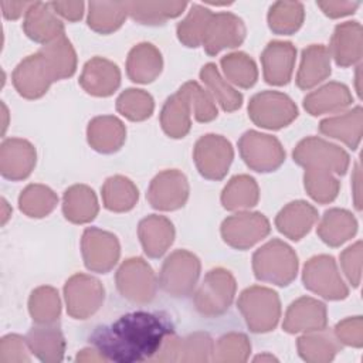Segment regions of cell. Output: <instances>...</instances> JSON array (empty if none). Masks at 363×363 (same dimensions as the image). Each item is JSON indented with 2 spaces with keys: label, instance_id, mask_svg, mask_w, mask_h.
I'll return each instance as SVG.
<instances>
[{
  "label": "cell",
  "instance_id": "3957f363",
  "mask_svg": "<svg viewBox=\"0 0 363 363\" xmlns=\"http://www.w3.org/2000/svg\"><path fill=\"white\" fill-rule=\"evenodd\" d=\"M238 308L247 326L255 333L272 330L281 316V305L277 292L264 286L247 288L240 295Z\"/></svg>",
  "mask_w": 363,
  "mask_h": 363
},
{
  "label": "cell",
  "instance_id": "ffe728a7",
  "mask_svg": "<svg viewBox=\"0 0 363 363\" xmlns=\"http://www.w3.org/2000/svg\"><path fill=\"white\" fill-rule=\"evenodd\" d=\"M282 326L288 333L323 329L326 328V308L313 298H299L291 303Z\"/></svg>",
  "mask_w": 363,
  "mask_h": 363
},
{
  "label": "cell",
  "instance_id": "9a60e30c",
  "mask_svg": "<svg viewBox=\"0 0 363 363\" xmlns=\"http://www.w3.org/2000/svg\"><path fill=\"white\" fill-rule=\"evenodd\" d=\"M82 255L89 271L105 274L119 258V242L111 233L86 228L82 235Z\"/></svg>",
  "mask_w": 363,
  "mask_h": 363
},
{
  "label": "cell",
  "instance_id": "cb8c5ba5",
  "mask_svg": "<svg viewBox=\"0 0 363 363\" xmlns=\"http://www.w3.org/2000/svg\"><path fill=\"white\" fill-rule=\"evenodd\" d=\"M316 218L318 213L315 207L305 201H294L278 213L275 224L284 235L296 241L311 230Z\"/></svg>",
  "mask_w": 363,
  "mask_h": 363
},
{
  "label": "cell",
  "instance_id": "c3c4849f",
  "mask_svg": "<svg viewBox=\"0 0 363 363\" xmlns=\"http://www.w3.org/2000/svg\"><path fill=\"white\" fill-rule=\"evenodd\" d=\"M183 88L186 89L190 98V104L194 111V118L199 122H210L214 118H217V108L211 96L197 82H186Z\"/></svg>",
  "mask_w": 363,
  "mask_h": 363
},
{
  "label": "cell",
  "instance_id": "b9f144b4",
  "mask_svg": "<svg viewBox=\"0 0 363 363\" xmlns=\"http://www.w3.org/2000/svg\"><path fill=\"white\" fill-rule=\"evenodd\" d=\"M225 77L241 88H251L258 77L255 62L244 52H234L221 58Z\"/></svg>",
  "mask_w": 363,
  "mask_h": 363
},
{
  "label": "cell",
  "instance_id": "484cf974",
  "mask_svg": "<svg viewBox=\"0 0 363 363\" xmlns=\"http://www.w3.org/2000/svg\"><path fill=\"white\" fill-rule=\"evenodd\" d=\"M330 75V55L325 45L313 44L302 51V62L296 75L301 89H311Z\"/></svg>",
  "mask_w": 363,
  "mask_h": 363
},
{
  "label": "cell",
  "instance_id": "277c9868",
  "mask_svg": "<svg viewBox=\"0 0 363 363\" xmlns=\"http://www.w3.org/2000/svg\"><path fill=\"white\" fill-rule=\"evenodd\" d=\"M248 115L261 128L281 129L298 116V109L288 95L277 91H264L251 98Z\"/></svg>",
  "mask_w": 363,
  "mask_h": 363
},
{
  "label": "cell",
  "instance_id": "db71d44e",
  "mask_svg": "<svg viewBox=\"0 0 363 363\" xmlns=\"http://www.w3.org/2000/svg\"><path fill=\"white\" fill-rule=\"evenodd\" d=\"M78 362H106L105 357L92 346V349H84L77 356Z\"/></svg>",
  "mask_w": 363,
  "mask_h": 363
},
{
  "label": "cell",
  "instance_id": "836d02e7",
  "mask_svg": "<svg viewBox=\"0 0 363 363\" xmlns=\"http://www.w3.org/2000/svg\"><path fill=\"white\" fill-rule=\"evenodd\" d=\"M62 211L72 223L82 224L94 220L98 213V201L92 189L84 184L69 187L64 193Z\"/></svg>",
  "mask_w": 363,
  "mask_h": 363
},
{
  "label": "cell",
  "instance_id": "1f68e13d",
  "mask_svg": "<svg viewBox=\"0 0 363 363\" xmlns=\"http://www.w3.org/2000/svg\"><path fill=\"white\" fill-rule=\"evenodd\" d=\"M330 48L336 64L340 67H349L359 61L362 57V41L357 21L337 26Z\"/></svg>",
  "mask_w": 363,
  "mask_h": 363
},
{
  "label": "cell",
  "instance_id": "60d3db41",
  "mask_svg": "<svg viewBox=\"0 0 363 363\" xmlns=\"http://www.w3.org/2000/svg\"><path fill=\"white\" fill-rule=\"evenodd\" d=\"M57 203L58 197L54 194V191L41 184L27 186L18 199L20 210L28 217L37 218L50 214Z\"/></svg>",
  "mask_w": 363,
  "mask_h": 363
},
{
  "label": "cell",
  "instance_id": "4fadbf2b",
  "mask_svg": "<svg viewBox=\"0 0 363 363\" xmlns=\"http://www.w3.org/2000/svg\"><path fill=\"white\" fill-rule=\"evenodd\" d=\"M55 81L47 58L38 51L23 60L13 72V84L18 94L28 99L43 96Z\"/></svg>",
  "mask_w": 363,
  "mask_h": 363
},
{
  "label": "cell",
  "instance_id": "ab89813d",
  "mask_svg": "<svg viewBox=\"0 0 363 363\" xmlns=\"http://www.w3.org/2000/svg\"><path fill=\"white\" fill-rule=\"evenodd\" d=\"M30 315L38 325L54 323L60 318L61 305L58 292L51 286H40L33 291L28 301Z\"/></svg>",
  "mask_w": 363,
  "mask_h": 363
},
{
  "label": "cell",
  "instance_id": "5b68a950",
  "mask_svg": "<svg viewBox=\"0 0 363 363\" xmlns=\"http://www.w3.org/2000/svg\"><path fill=\"white\" fill-rule=\"evenodd\" d=\"M234 294L235 281L233 275L223 268L211 269L196 294V309L204 316L221 315L230 308Z\"/></svg>",
  "mask_w": 363,
  "mask_h": 363
},
{
  "label": "cell",
  "instance_id": "4dcf8cb0",
  "mask_svg": "<svg viewBox=\"0 0 363 363\" xmlns=\"http://www.w3.org/2000/svg\"><path fill=\"white\" fill-rule=\"evenodd\" d=\"M48 4L34 3L27 11L24 31L37 43H51L62 35V24L57 20L51 11H45Z\"/></svg>",
  "mask_w": 363,
  "mask_h": 363
},
{
  "label": "cell",
  "instance_id": "52a82bcc",
  "mask_svg": "<svg viewBox=\"0 0 363 363\" xmlns=\"http://www.w3.org/2000/svg\"><path fill=\"white\" fill-rule=\"evenodd\" d=\"M200 274L199 258L184 250L169 255L160 272L162 288L173 296H186L194 288Z\"/></svg>",
  "mask_w": 363,
  "mask_h": 363
},
{
  "label": "cell",
  "instance_id": "7a4b0ae2",
  "mask_svg": "<svg viewBox=\"0 0 363 363\" xmlns=\"http://www.w3.org/2000/svg\"><path fill=\"white\" fill-rule=\"evenodd\" d=\"M252 267L257 279L285 286L296 277L298 258L289 245L272 240L255 251Z\"/></svg>",
  "mask_w": 363,
  "mask_h": 363
},
{
  "label": "cell",
  "instance_id": "7dc6e473",
  "mask_svg": "<svg viewBox=\"0 0 363 363\" xmlns=\"http://www.w3.org/2000/svg\"><path fill=\"white\" fill-rule=\"evenodd\" d=\"M211 16L213 14L210 10L201 9L200 6H193L189 17L177 26L179 40L187 47H199V44L203 43V37Z\"/></svg>",
  "mask_w": 363,
  "mask_h": 363
},
{
  "label": "cell",
  "instance_id": "6da1fadb",
  "mask_svg": "<svg viewBox=\"0 0 363 363\" xmlns=\"http://www.w3.org/2000/svg\"><path fill=\"white\" fill-rule=\"evenodd\" d=\"M173 333L174 325L164 312L135 311L108 326L96 328L89 343L106 362L139 363L152 360Z\"/></svg>",
  "mask_w": 363,
  "mask_h": 363
},
{
  "label": "cell",
  "instance_id": "f6af8a7d",
  "mask_svg": "<svg viewBox=\"0 0 363 363\" xmlns=\"http://www.w3.org/2000/svg\"><path fill=\"white\" fill-rule=\"evenodd\" d=\"M152 96L142 89H126L116 101V109L130 121H143L153 112Z\"/></svg>",
  "mask_w": 363,
  "mask_h": 363
},
{
  "label": "cell",
  "instance_id": "44dd1931",
  "mask_svg": "<svg viewBox=\"0 0 363 363\" xmlns=\"http://www.w3.org/2000/svg\"><path fill=\"white\" fill-rule=\"evenodd\" d=\"M296 50L291 43L272 41L261 55L264 78L271 85H285L289 82Z\"/></svg>",
  "mask_w": 363,
  "mask_h": 363
},
{
  "label": "cell",
  "instance_id": "ba28073f",
  "mask_svg": "<svg viewBox=\"0 0 363 363\" xmlns=\"http://www.w3.org/2000/svg\"><path fill=\"white\" fill-rule=\"evenodd\" d=\"M294 160L305 169L333 170L345 174L349 166V155L336 145L319 138L303 139L294 150Z\"/></svg>",
  "mask_w": 363,
  "mask_h": 363
},
{
  "label": "cell",
  "instance_id": "30bf717a",
  "mask_svg": "<svg viewBox=\"0 0 363 363\" xmlns=\"http://www.w3.org/2000/svg\"><path fill=\"white\" fill-rule=\"evenodd\" d=\"M303 285L326 299H343L347 296V288L330 255H318L305 264Z\"/></svg>",
  "mask_w": 363,
  "mask_h": 363
},
{
  "label": "cell",
  "instance_id": "ac0fdd59",
  "mask_svg": "<svg viewBox=\"0 0 363 363\" xmlns=\"http://www.w3.org/2000/svg\"><path fill=\"white\" fill-rule=\"evenodd\" d=\"M35 164V150L31 143L23 139H7L1 145L0 172L6 179H26Z\"/></svg>",
  "mask_w": 363,
  "mask_h": 363
},
{
  "label": "cell",
  "instance_id": "5bb4252c",
  "mask_svg": "<svg viewBox=\"0 0 363 363\" xmlns=\"http://www.w3.org/2000/svg\"><path fill=\"white\" fill-rule=\"evenodd\" d=\"M269 234V223L259 213H240L221 224L224 241L238 250H245Z\"/></svg>",
  "mask_w": 363,
  "mask_h": 363
},
{
  "label": "cell",
  "instance_id": "83f0119b",
  "mask_svg": "<svg viewBox=\"0 0 363 363\" xmlns=\"http://www.w3.org/2000/svg\"><path fill=\"white\" fill-rule=\"evenodd\" d=\"M190 98L183 86L167 98L160 113V122L170 138H184L190 130Z\"/></svg>",
  "mask_w": 363,
  "mask_h": 363
},
{
  "label": "cell",
  "instance_id": "f1b7e54d",
  "mask_svg": "<svg viewBox=\"0 0 363 363\" xmlns=\"http://www.w3.org/2000/svg\"><path fill=\"white\" fill-rule=\"evenodd\" d=\"M126 69L133 82H152L162 71V55L159 50L149 43L138 44L129 52Z\"/></svg>",
  "mask_w": 363,
  "mask_h": 363
},
{
  "label": "cell",
  "instance_id": "2e32d148",
  "mask_svg": "<svg viewBox=\"0 0 363 363\" xmlns=\"http://www.w3.org/2000/svg\"><path fill=\"white\" fill-rule=\"evenodd\" d=\"M189 196V184L183 173L177 170H164L150 183L147 200L153 208L176 210L184 206Z\"/></svg>",
  "mask_w": 363,
  "mask_h": 363
},
{
  "label": "cell",
  "instance_id": "8fae6325",
  "mask_svg": "<svg viewBox=\"0 0 363 363\" xmlns=\"http://www.w3.org/2000/svg\"><path fill=\"white\" fill-rule=\"evenodd\" d=\"M233 146L220 135L200 138L194 147V162L200 174L210 180H220L233 162Z\"/></svg>",
  "mask_w": 363,
  "mask_h": 363
},
{
  "label": "cell",
  "instance_id": "e0dca14e",
  "mask_svg": "<svg viewBox=\"0 0 363 363\" xmlns=\"http://www.w3.org/2000/svg\"><path fill=\"white\" fill-rule=\"evenodd\" d=\"M245 28L242 21L230 13L211 16L204 37L203 47L208 55H216L223 48H233L242 43Z\"/></svg>",
  "mask_w": 363,
  "mask_h": 363
},
{
  "label": "cell",
  "instance_id": "7c38bea8",
  "mask_svg": "<svg viewBox=\"0 0 363 363\" xmlns=\"http://www.w3.org/2000/svg\"><path fill=\"white\" fill-rule=\"evenodd\" d=\"M67 311L74 319H86L104 302V286L92 277L78 274L71 277L64 288Z\"/></svg>",
  "mask_w": 363,
  "mask_h": 363
},
{
  "label": "cell",
  "instance_id": "d6a6232c",
  "mask_svg": "<svg viewBox=\"0 0 363 363\" xmlns=\"http://www.w3.org/2000/svg\"><path fill=\"white\" fill-rule=\"evenodd\" d=\"M356 230L357 223L349 211L332 208L323 214L318 227V234L328 245L337 247L354 235Z\"/></svg>",
  "mask_w": 363,
  "mask_h": 363
},
{
  "label": "cell",
  "instance_id": "4316f807",
  "mask_svg": "<svg viewBox=\"0 0 363 363\" xmlns=\"http://www.w3.org/2000/svg\"><path fill=\"white\" fill-rule=\"evenodd\" d=\"M126 129L115 116H98L89 122L88 142L101 153H112L125 142Z\"/></svg>",
  "mask_w": 363,
  "mask_h": 363
},
{
  "label": "cell",
  "instance_id": "d6986e66",
  "mask_svg": "<svg viewBox=\"0 0 363 363\" xmlns=\"http://www.w3.org/2000/svg\"><path fill=\"white\" fill-rule=\"evenodd\" d=\"M79 84L91 95L108 96L119 86L121 72L116 64L105 58L95 57L85 64Z\"/></svg>",
  "mask_w": 363,
  "mask_h": 363
},
{
  "label": "cell",
  "instance_id": "d4e9b609",
  "mask_svg": "<svg viewBox=\"0 0 363 363\" xmlns=\"http://www.w3.org/2000/svg\"><path fill=\"white\" fill-rule=\"evenodd\" d=\"M340 349L342 343L326 328L309 332L298 339V353L309 363H328Z\"/></svg>",
  "mask_w": 363,
  "mask_h": 363
},
{
  "label": "cell",
  "instance_id": "e575fe53",
  "mask_svg": "<svg viewBox=\"0 0 363 363\" xmlns=\"http://www.w3.org/2000/svg\"><path fill=\"white\" fill-rule=\"evenodd\" d=\"M319 130L323 135L340 139L349 147L356 149L362 136V108L356 106L345 115L322 121Z\"/></svg>",
  "mask_w": 363,
  "mask_h": 363
},
{
  "label": "cell",
  "instance_id": "8d00e7d4",
  "mask_svg": "<svg viewBox=\"0 0 363 363\" xmlns=\"http://www.w3.org/2000/svg\"><path fill=\"white\" fill-rule=\"evenodd\" d=\"M104 206L111 211H128L138 201V189L122 176L109 177L102 187Z\"/></svg>",
  "mask_w": 363,
  "mask_h": 363
},
{
  "label": "cell",
  "instance_id": "9c48e42d",
  "mask_svg": "<svg viewBox=\"0 0 363 363\" xmlns=\"http://www.w3.org/2000/svg\"><path fill=\"white\" fill-rule=\"evenodd\" d=\"M116 286L123 298L136 303H147L155 296L156 278L142 258H129L116 272Z\"/></svg>",
  "mask_w": 363,
  "mask_h": 363
},
{
  "label": "cell",
  "instance_id": "ee69618b",
  "mask_svg": "<svg viewBox=\"0 0 363 363\" xmlns=\"http://www.w3.org/2000/svg\"><path fill=\"white\" fill-rule=\"evenodd\" d=\"M214 343L207 333H194L184 339L177 337L176 362H210Z\"/></svg>",
  "mask_w": 363,
  "mask_h": 363
},
{
  "label": "cell",
  "instance_id": "d590c367",
  "mask_svg": "<svg viewBox=\"0 0 363 363\" xmlns=\"http://www.w3.org/2000/svg\"><path fill=\"white\" fill-rule=\"evenodd\" d=\"M40 52L47 58L55 81L71 77L75 72V52L71 47V43L64 35L45 44Z\"/></svg>",
  "mask_w": 363,
  "mask_h": 363
},
{
  "label": "cell",
  "instance_id": "816d5d0a",
  "mask_svg": "<svg viewBox=\"0 0 363 363\" xmlns=\"http://www.w3.org/2000/svg\"><path fill=\"white\" fill-rule=\"evenodd\" d=\"M335 335L340 343L354 347H362L363 335H362V318H347L339 322L335 328Z\"/></svg>",
  "mask_w": 363,
  "mask_h": 363
},
{
  "label": "cell",
  "instance_id": "f5cc1de1",
  "mask_svg": "<svg viewBox=\"0 0 363 363\" xmlns=\"http://www.w3.org/2000/svg\"><path fill=\"white\" fill-rule=\"evenodd\" d=\"M360 247L362 242H356L354 245L349 247L340 258L343 271L347 277V279L353 284V286H357L360 282Z\"/></svg>",
  "mask_w": 363,
  "mask_h": 363
},
{
  "label": "cell",
  "instance_id": "681fc988",
  "mask_svg": "<svg viewBox=\"0 0 363 363\" xmlns=\"http://www.w3.org/2000/svg\"><path fill=\"white\" fill-rule=\"evenodd\" d=\"M302 18L303 11L301 4L296 7L295 11H272L271 9L268 16L269 27L277 34H291L296 31L302 24Z\"/></svg>",
  "mask_w": 363,
  "mask_h": 363
},
{
  "label": "cell",
  "instance_id": "f546056e",
  "mask_svg": "<svg viewBox=\"0 0 363 363\" xmlns=\"http://www.w3.org/2000/svg\"><path fill=\"white\" fill-rule=\"evenodd\" d=\"M352 102V95L346 85L330 82L303 99V106L311 115L342 111Z\"/></svg>",
  "mask_w": 363,
  "mask_h": 363
},
{
  "label": "cell",
  "instance_id": "f35d334b",
  "mask_svg": "<svg viewBox=\"0 0 363 363\" xmlns=\"http://www.w3.org/2000/svg\"><path fill=\"white\" fill-rule=\"evenodd\" d=\"M200 78L208 86V89L213 92V95L225 112H233L241 106L242 95L221 78L216 64L210 62L204 65L200 71Z\"/></svg>",
  "mask_w": 363,
  "mask_h": 363
},
{
  "label": "cell",
  "instance_id": "7bdbcfd3",
  "mask_svg": "<svg viewBox=\"0 0 363 363\" xmlns=\"http://www.w3.org/2000/svg\"><path fill=\"white\" fill-rule=\"evenodd\" d=\"M251 345L245 335L242 333H227L218 339L213 349V359L214 362L220 363H240L245 362L250 356Z\"/></svg>",
  "mask_w": 363,
  "mask_h": 363
},
{
  "label": "cell",
  "instance_id": "f907efd6",
  "mask_svg": "<svg viewBox=\"0 0 363 363\" xmlns=\"http://www.w3.org/2000/svg\"><path fill=\"white\" fill-rule=\"evenodd\" d=\"M27 349L28 346L26 339H23L18 335H7L1 339V343H0V362L3 363L30 362Z\"/></svg>",
  "mask_w": 363,
  "mask_h": 363
},
{
  "label": "cell",
  "instance_id": "74e56055",
  "mask_svg": "<svg viewBox=\"0 0 363 363\" xmlns=\"http://www.w3.org/2000/svg\"><path fill=\"white\" fill-rule=\"evenodd\" d=\"M257 201L258 186L252 177L245 174L233 177L221 194V203L227 210L252 207Z\"/></svg>",
  "mask_w": 363,
  "mask_h": 363
},
{
  "label": "cell",
  "instance_id": "603a6c76",
  "mask_svg": "<svg viewBox=\"0 0 363 363\" xmlns=\"http://www.w3.org/2000/svg\"><path fill=\"white\" fill-rule=\"evenodd\" d=\"M139 237L145 252L152 258H159L172 245L174 228L166 217L149 216L139 224Z\"/></svg>",
  "mask_w": 363,
  "mask_h": 363
},
{
  "label": "cell",
  "instance_id": "7402d4cb",
  "mask_svg": "<svg viewBox=\"0 0 363 363\" xmlns=\"http://www.w3.org/2000/svg\"><path fill=\"white\" fill-rule=\"evenodd\" d=\"M28 350L41 362L57 363L64 357L65 340L58 326L54 323L34 326L26 336Z\"/></svg>",
  "mask_w": 363,
  "mask_h": 363
},
{
  "label": "cell",
  "instance_id": "8992f818",
  "mask_svg": "<svg viewBox=\"0 0 363 363\" xmlns=\"http://www.w3.org/2000/svg\"><path fill=\"white\" fill-rule=\"evenodd\" d=\"M238 147L247 166L255 172H274L285 160V152L279 140L255 130L245 132L238 142Z\"/></svg>",
  "mask_w": 363,
  "mask_h": 363
},
{
  "label": "cell",
  "instance_id": "11a10c76",
  "mask_svg": "<svg viewBox=\"0 0 363 363\" xmlns=\"http://www.w3.org/2000/svg\"><path fill=\"white\" fill-rule=\"evenodd\" d=\"M255 362H277V357H274L272 354H259V356H257L255 359H254Z\"/></svg>",
  "mask_w": 363,
  "mask_h": 363
},
{
  "label": "cell",
  "instance_id": "bcb514c9",
  "mask_svg": "<svg viewBox=\"0 0 363 363\" xmlns=\"http://www.w3.org/2000/svg\"><path fill=\"white\" fill-rule=\"evenodd\" d=\"M305 189L313 200L319 203H329L337 196L339 182L332 176L330 170L306 169Z\"/></svg>",
  "mask_w": 363,
  "mask_h": 363
}]
</instances>
